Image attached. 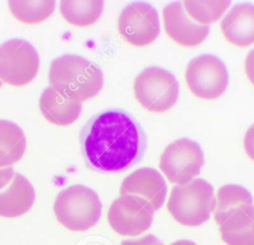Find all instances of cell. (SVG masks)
I'll use <instances>...</instances> for the list:
<instances>
[{"label":"cell","mask_w":254,"mask_h":245,"mask_svg":"<svg viewBox=\"0 0 254 245\" xmlns=\"http://www.w3.org/2000/svg\"><path fill=\"white\" fill-rule=\"evenodd\" d=\"M87 165L98 172L118 173L137 164L144 156L147 140L138 121L120 109L92 117L80 135Z\"/></svg>","instance_id":"1"},{"label":"cell","mask_w":254,"mask_h":245,"mask_svg":"<svg viewBox=\"0 0 254 245\" xmlns=\"http://www.w3.org/2000/svg\"><path fill=\"white\" fill-rule=\"evenodd\" d=\"M49 81L60 95L81 102L100 92L104 77L95 63L79 56L64 55L51 62Z\"/></svg>","instance_id":"2"},{"label":"cell","mask_w":254,"mask_h":245,"mask_svg":"<svg viewBox=\"0 0 254 245\" xmlns=\"http://www.w3.org/2000/svg\"><path fill=\"white\" fill-rule=\"evenodd\" d=\"M215 207L212 185L202 180L175 185L167 203L173 218L182 225L198 226L207 221Z\"/></svg>","instance_id":"3"},{"label":"cell","mask_w":254,"mask_h":245,"mask_svg":"<svg viewBox=\"0 0 254 245\" xmlns=\"http://www.w3.org/2000/svg\"><path fill=\"white\" fill-rule=\"evenodd\" d=\"M102 204L98 194L82 184H73L59 192L54 211L59 222L71 231H85L101 216Z\"/></svg>","instance_id":"4"},{"label":"cell","mask_w":254,"mask_h":245,"mask_svg":"<svg viewBox=\"0 0 254 245\" xmlns=\"http://www.w3.org/2000/svg\"><path fill=\"white\" fill-rule=\"evenodd\" d=\"M134 94L143 108L155 113L170 110L177 102L180 85L169 70L150 66L140 72L134 80Z\"/></svg>","instance_id":"5"},{"label":"cell","mask_w":254,"mask_h":245,"mask_svg":"<svg viewBox=\"0 0 254 245\" xmlns=\"http://www.w3.org/2000/svg\"><path fill=\"white\" fill-rule=\"evenodd\" d=\"M204 164V156L197 142L181 138L169 144L160 157L159 167L169 182L186 184L196 177Z\"/></svg>","instance_id":"6"},{"label":"cell","mask_w":254,"mask_h":245,"mask_svg":"<svg viewBox=\"0 0 254 245\" xmlns=\"http://www.w3.org/2000/svg\"><path fill=\"white\" fill-rule=\"evenodd\" d=\"M185 78L193 95L202 99L221 96L228 86V71L223 61L213 55L192 59L186 69Z\"/></svg>","instance_id":"7"},{"label":"cell","mask_w":254,"mask_h":245,"mask_svg":"<svg viewBox=\"0 0 254 245\" xmlns=\"http://www.w3.org/2000/svg\"><path fill=\"white\" fill-rule=\"evenodd\" d=\"M39 55L21 39H12L0 46V79L15 86L26 85L38 73Z\"/></svg>","instance_id":"8"},{"label":"cell","mask_w":254,"mask_h":245,"mask_svg":"<svg viewBox=\"0 0 254 245\" xmlns=\"http://www.w3.org/2000/svg\"><path fill=\"white\" fill-rule=\"evenodd\" d=\"M120 36L129 44L144 47L155 42L160 34L157 10L146 2L127 5L118 18Z\"/></svg>","instance_id":"9"},{"label":"cell","mask_w":254,"mask_h":245,"mask_svg":"<svg viewBox=\"0 0 254 245\" xmlns=\"http://www.w3.org/2000/svg\"><path fill=\"white\" fill-rule=\"evenodd\" d=\"M154 213L143 199L123 194L112 202L107 218L111 228L118 234L136 236L150 228Z\"/></svg>","instance_id":"10"},{"label":"cell","mask_w":254,"mask_h":245,"mask_svg":"<svg viewBox=\"0 0 254 245\" xmlns=\"http://www.w3.org/2000/svg\"><path fill=\"white\" fill-rule=\"evenodd\" d=\"M120 194H130L143 199L155 212L166 200L167 184L162 175L153 168H140L124 179Z\"/></svg>","instance_id":"11"},{"label":"cell","mask_w":254,"mask_h":245,"mask_svg":"<svg viewBox=\"0 0 254 245\" xmlns=\"http://www.w3.org/2000/svg\"><path fill=\"white\" fill-rule=\"evenodd\" d=\"M163 19L167 35L180 46L195 47L208 36L209 26L191 20L182 2L168 4L163 9Z\"/></svg>","instance_id":"12"},{"label":"cell","mask_w":254,"mask_h":245,"mask_svg":"<svg viewBox=\"0 0 254 245\" xmlns=\"http://www.w3.org/2000/svg\"><path fill=\"white\" fill-rule=\"evenodd\" d=\"M220 28L224 38L234 46L247 47L254 44V5H234L223 17Z\"/></svg>","instance_id":"13"},{"label":"cell","mask_w":254,"mask_h":245,"mask_svg":"<svg viewBox=\"0 0 254 245\" xmlns=\"http://www.w3.org/2000/svg\"><path fill=\"white\" fill-rule=\"evenodd\" d=\"M35 189L21 174L13 177L11 184L0 191V216L17 217L26 213L34 204Z\"/></svg>","instance_id":"14"},{"label":"cell","mask_w":254,"mask_h":245,"mask_svg":"<svg viewBox=\"0 0 254 245\" xmlns=\"http://www.w3.org/2000/svg\"><path fill=\"white\" fill-rule=\"evenodd\" d=\"M39 106L43 116L49 122L59 126L72 124L77 120L82 110L81 102L69 100L60 95L51 86L44 89Z\"/></svg>","instance_id":"15"},{"label":"cell","mask_w":254,"mask_h":245,"mask_svg":"<svg viewBox=\"0 0 254 245\" xmlns=\"http://www.w3.org/2000/svg\"><path fill=\"white\" fill-rule=\"evenodd\" d=\"M251 193L239 184H225L218 188L214 207V220L220 226L234 212L244 208H253Z\"/></svg>","instance_id":"16"},{"label":"cell","mask_w":254,"mask_h":245,"mask_svg":"<svg viewBox=\"0 0 254 245\" xmlns=\"http://www.w3.org/2000/svg\"><path fill=\"white\" fill-rule=\"evenodd\" d=\"M219 231L227 245H254V207L234 212Z\"/></svg>","instance_id":"17"},{"label":"cell","mask_w":254,"mask_h":245,"mask_svg":"<svg viewBox=\"0 0 254 245\" xmlns=\"http://www.w3.org/2000/svg\"><path fill=\"white\" fill-rule=\"evenodd\" d=\"M26 151V137L15 123L0 120V168L11 167Z\"/></svg>","instance_id":"18"},{"label":"cell","mask_w":254,"mask_h":245,"mask_svg":"<svg viewBox=\"0 0 254 245\" xmlns=\"http://www.w3.org/2000/svg\"><path fill=\"white\" fill-rule=\"evenodd\" d=\"M103 8V1H62L60 4L64 20L76 27H87L97 22Z\"/></svg>","instance_id":"19"},{"label":"cell","mask_w":254,"mask_h":245,"mask_svg":"<svg viewBox=\"0 0 254 245\" xmlns=\"http://www.w3.org/2000/svg\"><path fill=\"white\" fill-rule=\"evenodd\" d=\"M56 7L55 1H9L12 14L26 24H37L51 16Z\"/></svg>","instance_id":"20"},{"label":"cell","mask_w":254,"mask_h":245,"mask_svg":"<svg viewBox=\"0 0 254 245\" xmlns=\"http://www.w3.org/2000/svg\"><path fill=\"white\" fill-rule=\"evenodd\" d=\"M230 4V1H184L183 3L191 20L201 26L216 22Z\"/></svg>","instance_id":"21"},{"label":"cell","mask_w":254,"mask_h":245,"mask_svg":"<svg viewBox=\"0 0 254 245\" xmlns=\"http://www.w3.org/2000/svg\"><path fill=\"white\" fill-rule=\"evenodd\" d=\"M243 145L246 155L254 162V124L247 129L244 136Z\"/></svg>","instance_id":"22"},{"label":"cell","mask_w":254,"mask_h":245,"mask_svg":"<svg viewBox=\"0 0 254 245\" xmlns=\"http://www.w3.org/2000/svg\"><path fill=\"white\" fill-rule=\"evenodd\" d=\"M121 245H164V244L155 235L149 234V235L143 236L139 239L124 240L121 243Z\"/></svg>","instance_id":"23"},{"label":"cell","mask_w":254,"mask_h":245,"mask_svg":"<svg viewBox=\"0 0 254 245\" xmlns=\"http://www.w3.org/2000/svg\"><path fill=\"white\" fill-rule=\"evenodd\" d=\"M244 69L248 79L254 85V49L247 55L245 59Z\"/></svg>","instance_id":"24"},{"label":"cell","mask_w":254,"mask_h":245,"mask_svg":"<svg viewBox=\"0 0 254 245\" xmlns=\"http://www.w3.org/2000/svg\"><path fill=\"white\" fill-rule=\"evenodd\" d=\"M14 170L12 167L0 168V189L5 187L6 184L13 180Z\"/></svg>","instance_id":"25"},{"label":"cell","mask_w":254,"mask_h":245,"mask_svg":"<svg viewBox=\"0 0 254 245\" xmlns=\"http://www.w3.org/2000/svg\"><path fill=\"white\" fill-rule=\"evenodd\" d=\"M171 245H196L194 242L190 241V240H186V239H183V240H178L174 243H172Z\"/></svg>","instance_id":"26"},{"label":"cell","mask_w":254,"mask_h":245,"mask_svg":"<svg viewBox=\"0 0 254 245\" xmlns=\"http://www.w3.org/2000/svg\"><path fill=\"white\" fill-rule=\"evenodd\" d=\"M1 86H2V80L0 79V87H1Z\"/></svg>","instance_id":"27"}]
</instances>
